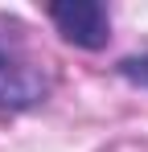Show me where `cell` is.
Segmentation results:
<instances>
[{
    "mask_svg": "<svg viewBox=\"0 0 148 152\" xmlns=\"http://www.w3.org/2000/svg\"><path fill=\"white\" fill-rule=\"evenodd\" d=\"M49 99V74L21 58L17 50L0 45V111H33Z\"/></svg>",
    "mask_w": 148,
    "mask_h": 152,
    "instance_id": "cell-1",
    "label": "cell"
},
{
    "mask_svg": "<svg viewBox=\"0 0 148 152\" xmlns=\"http://www.w3.org/2000/svg\"><path fill=\"white\" fill-rule=\"evenodd\" d=\"M115 70H119V78H127V82L148 86V53H132V58H123Z\"/></svg>",
    "mask_w": 148,
    "mask_h": 152,
    "instance_id": "cell-3",
    "label": "cell"
},
{
    "mask_svg": "<svg viewBox=\"0 0 148 152\" xmlns=\"http://www.w3.org/2000/svg\"><path fill=\"white\" fill-rule=\"evenodd\" d=\"M49 21L78 50H103L111 41V12L99 0H58L49 4Z\"/></svg>",
    "mask_w": 148,
    "mask_h": 152,
    "instance_id": "cell-2",
    "label": "cell"
}]
</instances>
